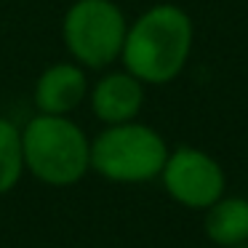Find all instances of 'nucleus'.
Here are the masks:
<instances>
[{
    "label": "nucleus",
    "instance_id": "nucleus-1",
    "mask_svg": "<svg viewBox=\"0 0 248 248\" xmlns=\"http://www.w3.org/2000/svg\"><path fill=\"white\" fill-rule=\"evenodd\" d=\"M195 51V22L176 3H155L128 22L120 64L147 88L171 86Z\"/></svg>",
    "mask_w": 248,
    "mask_h": 248
},
{
    "label": "nucleus",
    "instance_id": "nucleus-2",
    "mask_svg": "<svg viewBox=\"0 0 248 248\" xmlns=\"http://www.w3.org/2000/svg\"><path fill=\"white\" fill-rule=\"evenodd\" d=\"M22 155L35 182L67 189L91 173V136L72 115L35 112L22 125Z\"/></svg>",
    "mask_w": 248,
    "mask_h": 248
},
{
    "label": "nucleus",
    "instance_id": "nucleus-3",
    "mask_svg": "<svg viewBox=\"0 0 248 248\" xmlns=\"http://www.w3.org/2000/svg\"><path fill=\"white\" fill-rule=\"evenodd\" d=\"M168 152L171 144L150 123L128 120L102 125L91 136V173L109 184H150L160 179Z\"/></svg>",
    "mask_w": 248,
    "mask_h": 248
},
{
    "label": "nucleus",
    "instance_id": "nucleus-4",
    "mask_svg": "<svg viewBox=\"0 0 248 248\" xmlns=\"http://www.w3.org/2000/svg\"><path fill=\"white\" fill-rule=\"evenodd\" d=\"M128 22L118 0H72L62 16L67 56L88 72L109 70L120 62Z\"/></svg>",
    "mask_w": 248,
    "mask_h": 248
},
{
    "label": "nucleus",
    "instance_id": "nucleus-5",
    "mask_svg": "<svg viewBox=\"0 0 248 248\" xmlns=\"http://www.w3.org/2000/svg\"><path fill=\"white\" fill-rule=\"evenodd\" d=\"M157 182L176 205L203 214L227 195V171L208 150L195 144L171 147Z\"/></svg>",
    "mask_w": 248,
    "mask_h": 248
},
{
    "label": "nucleus",
    "instance_id": "nucleus-6",
    "mask_svg": "<svg viewBox=\"0 0 248 248\" xmlns=\"http://www.w3.org/2000/svg\"><path fill=\"white\" fill-rule=\"evenodd\" d=\"M147 102V86L128 70H104L88 88V109L102 125L139 120Z\"/></svg>",
    "mask_w": 248,
    "mask_h": 248
},
{
    "label": "nucleus",
    "instance_id": "nucleus-7",
    "mask_svg": "<svg viewBox=\"0 0 248 248\" xmlns=\"http://www.w3.org/2000/svg\"><path fill=\"white\" fill-rule=\"evenodd\" d=\"M88 70L72 59L48 64L32 83V107L40 115H75L88 99Z\"/></svg>",
    "mask_w": 248,
    "mask_h": 248
},
{
    "label": "nucleus",
    "instance_id": "nucleus-8",
    "mask_svg": "<svg viewBox=\"0 0 248 248\" xmlns=\"http://www.w3.org/2000/svg\"><path fill=\"white\" fill-rule=\"evenodd\" d=\"M203 235L216 248H235L248 243V198L221 195L203 211Z\"/></svg>",
    "mask_w": 248,
    "mask_h": 248
},
{
    "label": "nucleus",
    "instance_id": "nucleus-9",
    "mask_svg": "<svg viewBox=\"0 0 248 248\" xmlns=\"http://www.w3.org/2000/svg\"><path fill=\"white\" fill-rule=\"evenodd\" d=\"M27 176L22 155V125L0 115V198L11 195Z\"/></svg>",
    "mask_w": 248,
    "mask_h": 248
},
{
    "label": "nucleus",
    "instance_id": "nucleus-10",
    "mask_svg": "<svg viewBox=\"0 0 248 248\" xmlns=\"http://www.w3.org/2000/svg\"><path fill=\"white\" fill-rule=\"evenodd\" d=\"M235 248H248V243H246V246H235Z\"/></svg>",
    "mask_w": 248,
    "mask_h": 248
}]
</instances>
